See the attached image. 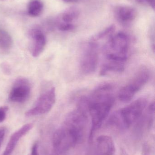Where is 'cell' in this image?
<instances>
[{
    "mask_svg": "<svg viewBox=\"0 0 155 155\" xmlns=\"http://www.w3.org/2000/svg\"><path fill=\"white\" fill-rule=\"evenodd\" d=\"M87 121L86 117L79 112L68 114L62 126L54 134L52 143L55 155L65 153L82 142Z\"/></svg>",
    "mask_w": 155,
    "mask_h": 155,
    "instance_id": "cell-1",
    "label": "cell"
},
{
    "mask_svg": "<svg viewBox=\"0 0 155 155\" xmlns=\"http://www.w3.org/2000/svg\"><path fill=\"white\" fill-rule=\"evenodd\" d=\"M147 104L145 98L140 97L116 111L110 117L108 123L118 129L129 128L140 118Z\"/></svg>",
    "mask_w": 155,
    "mask_h": 155,
    "instance_id": "cell-3",
    "label": "cell"
},
{
    "mask_svg": "<svg viewBox=\"0 0 155 155\" xmlns=\"http://www.w3.org/2000/svg\"><path fill=\"white\" fill-rule=\"evenodd\" d=\"M140 90L141 89L135 84L130 82L120 89L118 93V98L123 103H128Z\"/></svg>",
    "mask_w": 155,
    "mask_h": 155,
    "instance_id": "cell-13",
    "label": "cell"
},
{
    "mask_svg": "<svg viewBox=\"0 0 155 155\" xmlns=\"http://www.w3.org/2000/svg\"><path fill=\"white\" fill-rule=\"evenodd\" d=\"M8 107L6 106L0 107V123H2L6 118V113L8 111Z\"/></svg>",
    "mask_w": 155,
    "mask_h": 155,
    "instance_id": "cell-18",
    "label": "cell"
},
{
    "mask_svg": "<svg viewBox=\"0 0 155 155\" xmlns=\"http://www.w3.org/2000/svg\"><path fill=\"white\" fill-rule=\"evenodd\" d=\"M98 44L90 41L84 49L80 62L82 72L85 74L93 73L96 70L98 64Z\"/></svg>",
    "mask_w": 155,
    "mask_h": 155,
    "instance_id": "cell-5",
    "label": "cell"
},
{
    "mask_svg": "<svg viewBox=\"0 0 155 155\" xmlns=\"http://www.w3.org/2000/svg\"><path fill=\"white\" fill-rule=\"evenodd\" d=\"M33 127V125L32 124H26L15 132L10 137L5 150L2 155H12L20 139L30 131Z\"/></svg>",
    "mask_w": 155,
    "mask_h": 155,
    "instance_id": "cell-10",
    "label": "cell"
},
{
    "mask_svg": "<svg viewBox=\"0 0 155 155\" xmlns=\"http://www.w3.org/2000/svg\"><path fill=\"white\" fill-rule=\"evenodd\" d=\"M1 66L4 73L6 74H11V69L7 64L4 63L2 64Z\"/></svg>",
    "mask_w": 155,
    "mask_h": 155,
    "instance_id": "cell-19",
    "label": "cell"
},
{
    "mask_svg": "<svg viewBox=\"0 0 155 155\" xmlns=\"http://www.w3.org/2000/svg\"><path fill=\"white\" fill-rule=\"evenodd\" d=\"M44 9V3L42 0H30L27 6L28 14L35 17L41 15Z\"/></svg>",
    "mask_w": 155,
    "mask_h": 155,
    "instance_id": "cell-15",
    "label": "cell"
},
{
    "mask_svg": "<svg viewBox=\"0 0 155 155\" xmlns=\"http://www.w3.org/2000/svg\"><path fill=\"white\" fill-rule=\"evenodd\" d=\"M13 45L12 38L8 32L0 29V49L4 51L11 50Z\"/></svg>",
    "mask_w": 155,
    "mask_h": 155,
    "instance_id": "cell-16",
    "label": "cell"
},
{
    "mask_svg": "<svg viewBox=\"0 0 155 155\" xmlns=\"http://www.w3.org/2000/svg\"><path fill=\"white\" fill-rule=\"evenodd\" d=\"M62 1L66 2L72 3L76 2H77L78 0H62Z\"/></svg>",
    "mask_w": 155,
    "mask_h": 155,
    "instance_id": "cell-23",
    "label": "cell"
},
{
    "mask_svg": "<svg viewBox=\"0 0 155 155\" xmlns=\"http://www.w3.org/2000/svg\"><path fill=\"white\" fill-rule=\"evenodd\" d=\"M28 36L31 41V52L34 57L39 56L43 51L46 44V38L42 30L39 27L30 29Z\"/></svg>",
    "mask_w": 155,
    "mask_h": 155,
    "instance_id": "cell-8",
    "label": "cell"
},
{
    "mask_svg": "<svg viewBox=\"0 0 155 155\" xmlns=\"http://www.w3.org/2000/svg\"><path fill=\"white\" fill-rule=\"evenodd\" d=\"M56 100L55 88L52 87L38 98L34 107L25 113V116L30 117L48 113L54 105Z\"/></svg>",
    "mask_w": 155,
    "mask_h": 155,
    "instance_id": "cell-6",
    "label": "cell"
},
{
    "mask_svg": "<svg viewBox=\"0 0 155 155\" xmlns=\"http://www.w3.org/2000/svg\"><path fill=\"white\" fill-rule=\"evenodd\" d=\"M38 149V144L36 143H35L32 147L31 153L29 155H39Z\"/></svg>",
    "mask_w": 155,
    "mask_h": 155,
    "instance_id": "cell-20",
    "label": "cell"
},
{
    "mask_svg": "<svg viewBox=\"0 0 155 155\" xmlns=\"http://www.w3.org/2000/svg\"><path fill=\"white\" fill-rule=\"evenodd\" d=\"M125 70V65L113 62L106 61L102 65L100 71V75L105 76L111 72L121 73Z\"/></svg>",
    "mask_w": 155,
    "mask_h": 155,
    "instance_id": "cell-14",
    "label": "cell"
},
{
    "mask_svg": "<svg viewBox=\"0 0 155 155\" xmlns=\"http://www.w3.org/2000/svg\"><path fill=\"white\" fill-rule=\"evenodd\" d=\"M31 90V84L27 79L18 78L9 94V100L14 103H24L29 97Z\"/></svg>",
    "mask_w": 155,
    "mask_h": 155,
    "instance_id": "cell-7",
    "label": "cell"
},
{
    "mask_svg": "<svg viewBox=\"0 0 155 155\" xmlns=\"http://www.w3.org/2000/svg\"><path fill=\"white\" fill-rule=\"evenodd\" d=\"M136 10L129 6H119L115 11L116 19L123 23L133 21L136 17Z\"/></svg>",
    "mask_w": 155,
    "mask_h": 155,
    "instance_id": "cell-12",
    "label": "cell"
},
{
    "mask_svg": "<svg viewBox=\"0 0 155 155\" xmlns=\"http://www.w3.org/2000/svg\"><path fill=\"white\" fill-rule=\"evenodd\" d=\"M2 1H6V0H2Z\"/></svg>",
    "mask_w": 155,
    "mask_h": 155,
    "instance_id": "cell-25",
    "label": "cell"
},
{
    "mask_svg": "<svg viewBox=\"0 0 155 155\" xmlns=\"http://www.w3.org/2000/svg\"><path fill=\"white\" fill-rule=\"evenodd\" d=\"M80 11L76 6H71L63 11L56 17V24H72L78 19Z\"/></svg>",
    "mask_w": 155,
    "mask_h": 155,
    "instance_id": "cell-11",
    "label": "cell"
},
{
    "mask_svg": "<svg viewBox=\"0 0 155 155\" xmlns=\"http://www.w3.org/2000/svg\"><path fill=\"white\" fill-rule=\"evenodd\" d=\"M5 135V130L4 128H0V148L2 143Z\"/></svg>",
    "mask_w": 155,
    "mask_h": 155,
    "instance_id": "cell-21",
    "label": "cell"
},
{
    "mask_svg": "<svg viewBox=\"0 0 155 155\" xmlns=\"http://www.w3.org/2000/svg\"><path fill=\"white\" fill-rule=\"evenodd\" d=\"M130 41L128 35L119 32L110 36L103 46L106 61L125 64L128 58Z\"/></svg>",
    "mask_w": 155,
    "mask_h": 155,
    "instance_id": "cell-4",
    "label": "cell"
},
{
    "mask_svg": "<svg viewBox=\"0 0 155 155\" xmlns=\"http://www.w3.org/2000/svg\"><path fill=\"white\" fill-rule=\"evenodd\" d=\"M113 90L112 84L103 83L96 88L90 97H86L87 110L92 120L89 136L90 141L93 139L95 133L100 128L107 118L114 104Z\"/></svg>",
    "mask_w": 155,
    "mask_h": 155,
    "instance_id": "cell-2",
    "label": "cell"
},
{
    "mask_svg": "<svg viewBox=\"0 0 155 155\" xmlns=\"http://www.w3.org/2000/svg\"><path fill=\"white\" fill-rule=\"evenodd\" d=\"M136 2L140 3H144L145 0H136Z\"/></svg>",
    "mask_w": 155,
    "mask_h": 155,
    "instance_id": "cell-24",
    "label": "cell"
},
{
    "mask_svg": "<svg viewBox=\"0 0 155 155\" xmlns=\"http://www.w3.org/2000/svg\"><path fill=\"white\" fill-rule=\"evenodd\" d=\"M115 153V146L112 137L102 135L96 139L94 155H113Z\"/></svg>",
    "mask_w": 155,
    "mask_h": 155,
    "instance_id": "cell-9",
    "label": "cell"
},
{
    "mask_svg": "<svg viewBox=\"0 0 155 155\" xmlns=\"http://www.w3.org/2000/svg\"><path fill=\"white\" fill-rule=\"evenodd\" d=\"M145 3H147L153 10H155V0H145Z\"/></svg>",
    "mask_w": 155,
    "mask_h": 155,
    "instance_id": "cell-22",
    "label": "cell"
},
{
    "mask_svg": "<svg viewBox=\"0 0 155 155\" xmlns=\"http://www.w3.org/2000/svg\"><path fill=\"white\" fill-rule=\"evenodd\" d=\"M58 30L62 31H72L75 29V26L73 24H56Z\"/></svg>",
    "mask_w": 155,
    "mask_h": 155,
    "instance_id": "cell-17",
    "label": "cell"
}]
</instances>
